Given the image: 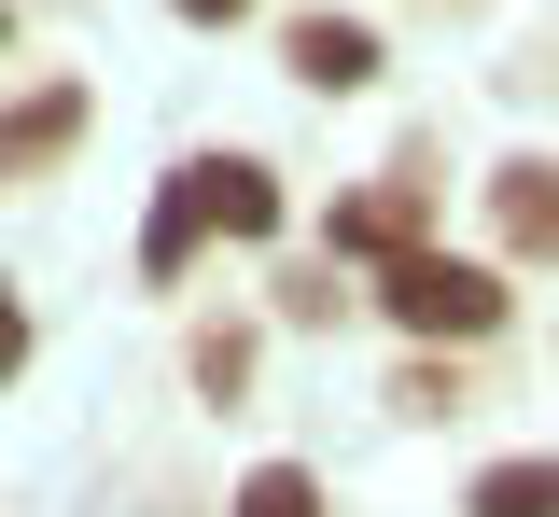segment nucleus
Segmentation results:
<instances>
[{
    "mask_svg": "<svg viewBox=\"0 0 559 517\" xmlns=\"http://www.w3.org/2000/svg\"><path fill=\"white\" fill-rule=\"evenodd\" d=\"M462 517H559V461H489L462 490Z\"/></svg>",
    "mask_w": 559,
    "mask_h": 517,
    "instance_id": "obj_8",
    "label": "nucleus"
},
{
    "mask_svg": "<svg viewBox=\"0 0 559 517\" xmlns=\"http://www.w3.org/2000/svg\"><path fill=\"white\" fill-rule=\"evenodd\" d=\"M70 141H84V84H28V98H0V182H43Z\"/></svg>",
    "mask_w": 559,
    "mask_h": 517,
    "instance_id": "obj_2",
    "label": "nucleus"
},
{
    "mask_svg": "<svg viewBox=\"0 0 559 517\" xmlns=\"http://www.w3.org/2000/svg\"><path fill=\"white\" fill-rule=\"evenodd\" d=\"M168 14H197V28H238V14H252V0H168Z\"/></svg>",
    "mask_w": 559,
    "mask_h": 517,
    "instance_id": "obj_14",
    "label": "nucleus"
},
{
    "mask_svg": "<svg viewBox=\"0 0 559 517\" xmlns=\"http://www.w3.org/2000/svg\"><path fill=\"white\" fill-rule=\"evenodd\" d=\"M489 224H503V252H532V266H559V168H546V154L489 168Z\"/></svg>",
    "mask_w": 559,
    "mask_h": 517,
    "instance_id": "obj_5",
    "label": "nucleus"
},
{
    "mask_svg": "<svg viewBox=\"0 0 559 517\" xmlns=\"http://www.w3.org/2000/svg\"><path fill=\"white\" fill-rule=\"evenodd\" d=\"M378 308L406 322V336H433V350H476V336H503V266H476V252H433V238H406V252H378Z\"/></svg>",
    "mask_w": 559,
    "mask_h": 517,
    "instance_id": "obj_1",
    "label": "nucleus"
},
{
    "mask_svg": "<svg viewBox=\"0 0 559 517\" xmlns=\"http://www.w3.org/2000/svg\"><path fill=\"white\" fill-rule=\"evenodd\" d=\"M238 377H252V336H238V322H210V336H197V392H238Z\"/></svg>",
    "mask_w": 559,
    "mask_h": 517,
    "instance_id": "obj_11",
    "label": "nucleus"
},
{
    "mask_svg": "<svg viewBox=\"0 0 559 517\" xmlns=\"http://www.w3.org/2000/svg\"><path fill=\"white\" fill-rule=\"evenodd\" d=\"M197 196H210V238H280V182L252 154H197Z\"/></svg>",
    "mask_w": 559,
    "mask_h": 517,
    "instance_id": "obj_6",
    "label": "nucleus"
},
{
    "mask_svg": "<svg viewBox=\"0 0 559 517\" xmlns=\"http://www.w3.org/2000/svg\"><path fill=\"white\" fill-rule=\"evenodd\" d=\"M336 308H349L336 266H294V280H280V322H336Z\"/></svg>",
    "mask_w": 559,
    "mask_h": 517,
    "instance_id": "obj_12",
    "label": "nucleus"
},
{
    "mask_svg": "<svg viewBox=\"0 0 559 517\" xmlns=\"http://www.w3.org/2000/svg\"><path fill=\"white\" fill-rule=\"evenodd\" d=\"M197 238H210V196H197V168H168V211H154V238H140V280H182Z\"/></svg>",
    "mask_w": 559,
    "mask_h": 517,
    "instance_id": "obj_7",
    "label": "nucleus"
},
{
    "mask_svg": "<svg viewBox=\"0 0 559 517\" xmlns=\"http://www.w3.org/2000/svg\"><path fill=\"white\" fill-rule=\"evenodd\" d=\"M280 71L349 98V84H378V28H364V14H294V28H280Z\"/></svg>",
    "mask_w": 559,
    "mask_h": 517,
    "instance_id": "obj_3",
    "label": "nucleus"
},
{
    "mask_svg": "<svg viewBox=\"0 0 559 517\" xmlns=\"http://www.w3.org/2000/svg\"><path fill=\"white\" fill-rule=\"evenodd\" d=\"M419 211H433V182H419V168L364 182V196L336 211V266H378V252H406V238H419Z\"/></svg>",
    "mask_w": 559,
    "mask_h": 517,
    "instance_id": "obj_4",
    "label": "nucleus"
},
{
    "mask_svg": "<svg viewBox=\"0 0 559 517\" xmlns=\"http://www.w3.org/2000/svg\"><path fill=\"white\" fill-rule=\"evenodd\" d=\"M238 517H322V490H308L294 461H252V476H238Z\"/></svg>",
    "mask_w": 559,
    "mask_h": 517,
    "instance_id": "obj_9",
    "label": "nucleus"
},
{
    "mask_svg": "<svg viewBox=\"0 0 559 517\" xmlns=\"http://www.w3.org/2000/svg\"><path fill=\"white\" fill-rule=\"evenodd\" d=\"M28 364V308H14V280H0V377Z\"/></svg>",
    "mask_w": 559,
    "mask_h": 517,
    "instance_id": "obj_13",
    "label": "nucleus"
},
{
    "mask_svg": "<svg viewBox=\"0 0 559 517\" xmlns=\"http://www.w3.org/2000/svg\"><path fill=\"white\" fill-rule=\"evenodd\" d=\"M392 406H406V420H448V406H462V364H433V350H419V364L392 377Z\"/></svg>",
    "mask_w": 559,
    "mask_h": 517,
    "instance_id": "obj_10",
    "label": "nucleus"
},
{
    "mask_svg": "<svg viewBox=\"0 0 559 517\" xmlns=\"http://www.w3.org/2000/svg\"><path fill=\"white\" fill-rule=\"evenodd\" d=\"M0 57H14V0H0Z\"/></svg>",
    "mask_w": 559,
    "mask_h": 517,
    "instance_id": "obj_15",
    "label": "nucleus"
}]
</instances>
